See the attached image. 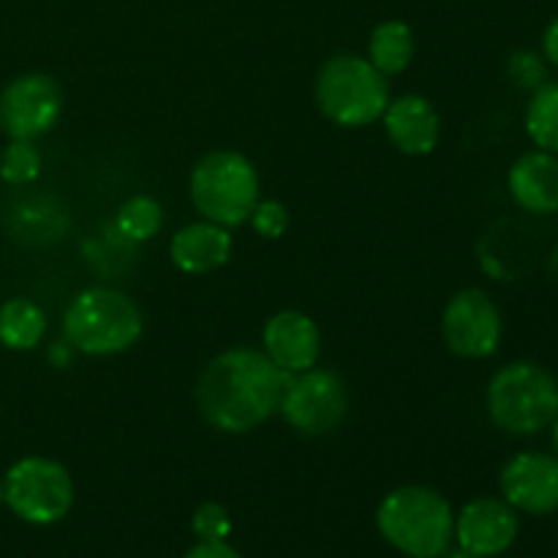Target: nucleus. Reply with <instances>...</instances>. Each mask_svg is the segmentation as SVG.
<instances>
[{
    "label": "nucleus",
    "mask_w": 558,
    "mask_h": 558,
    "mask_svg": "<svg viewBox=\"0 0 558 558\" xmlns=\"http://www.w3.org/2000/svg\"><path fill=\"white\" fill-rule=\"evenodd\" d=\"M287 379L259 349H227L202 371L196 407L210 428L229 436L248 434L278 412Z\"/></svg>",
    "instance_id": "nucleus-1"
},
{
    "label": "nucleus",
    "mask_w": 558,
    "mask_h": 558,
    "mask_svg": "<svg viewBox=\"0 0 558 558\" xmlns=\"http://www.w3.org/2000/svg\"><path fill=\"white\" fill-rule=\"evenodd\" d=\"M376 529L403 556L441 558L456 539V512L439 490L403 485L381 499Z\"/></svg>",
    "instance_id": "nucleus-2"
},
{
    "label": "nucleus",
    "mask_w": 558,
    "mask_h": 558,
    "mask_svg": "<svg viewBox=\"0 0 558 558\" xmlns=\"http://www.w3.org/2000/svg\"><path fill=\"white\" fill-rule=\"evenodd\" d=\"M485 409L490 423L505 434H543L558 414V379L534 360H512L490 376Z\"/></svg>",
    "instance_id": "nucleus-3"
},
{
    "label": "nucleus",
    "mask_w": 558,
    "mask_h": 558,
    "mask_svg": "<svg viewBox=\"0 0 558 558\" xmlns=\"http://www.w3.org/2000/svg\"><path fill=\"white\" fill-rule=\"evenodd\" d=\"M145 330L142 308L125 292L90 287L63 314V341L87 357H112L134 347Z\"/></svg>",
    "instance_id": "nucleus-4"
},
{
    "label": "nucleus",
    "mask_w": 558,
    "mask_h": 558,
    "mask_svg": "<svg viewBox=\"0 0 558 558\" xmlns=\"http://www.w3.org/2000/svg\"><path fill=\"white\" fill-rule=\"evenodd\" d=\"M314 98L330 123L363 129L381 120L390 104V85L363 54H332L316 74Z\"/></svg>",
    "instance_id": "nucleus-5"
},
{
    "label": "nucleus",
    "mask_w": 558,
    "mask_h": 558,
    "mask_svg": "<svg viewBox=\"0 0 558 558\" xmlns=\"http://www.w3.org/2000/svg\"><path fill=\"white\" fill-rule=\"evenodd\" d=\"M194 210L218 227H240L259 202V172L238 150H213L194 163L189 178Z\"/></svg>",
    "instance_id": "nucleus-6"
},
{
    "label": "nucleus",
    "mask_w": 558,
    "mask_h": 558,
    "mask_svg": "<svg viewBox=\"0 0 558 558\" xmlns=\"http://www.w3.org/2000/svg\"><path fill=\"white\" fill-rule=\"evenodd\" d=\"M5 507L31 526H52L74 507V480L60 461L25 456L3 477Z\"/></svg>",
    "instance_id": "nucleus-7"
},
{
    "label": "nucleus",
    "mask_w": 558,
    "mask_h": 558,
    "mask_svg": "<svg viewBox=\"0 0 558 558\" xmlns=\"http://www.w3.org/2000/svg\"><path fill=\"white\" fill-rule=\"evenodd\" d=\"M278 412L303 436H327L347 420L349 392L341 376L327 368H311L289 376Z\"/></svg>",
    "instance_id": "nucleus-8"
},
{
    "label": "nucleus",
    "mask_w": 558,
    "mask_h": 558,
    "mask_svg": "<svg viewBox=\"0 0 558 558\" xmlns=\"http://www.w3.org/2000/svg\"><path fill=\"white\" fill-rule=\"evenodd\" d=\"M447 349L463 360H488L499 352L505 322L496 300L477 287L452 294L441 314Z\"/></svg>",
    "instance_id": "nucleus-9"
},
{
    "label": "nucleus",
    "mask_w": 558,
    "mask_h": 558,
    "mask_svg": "<svg viewBox=\"0 0 558 558\" xmlns=\"http://www.w3.org/2000/svg\"><path fill=\"white\" fill-rule=\"evenodd\" d=\"M63 114V90L49 74L14 76L0 90V131L9 140L36 142L49 134Z\"/></svg>",
    "instance_id": "nucleus-10"
},
{
    "label": "nucleus",
    "mask_w": 558,
    "mask_h": 558,
    "mask_svg": "<svg viewBox=\"0 0 558 558\" xmlns=\"http://www.w3.org/2000/svg\"><path fill=\"white\" fill-rule=\"evenodd\" d=\"M499 490L501 499L515 512H558V458L539 450L518 452L501 466Z\"/></svg>",
    "instance_id": "nucleus-11"
},
{
    "label": "nucleus",
    "mask_w": 558,
    "mask_h": 558,
    "mask_svg": "<svg viewBox=\"0 0 558 558\" xmlns=\"http://www.w3.org/2000/svg\"><path fill=\"white\" fill-rule=\"evenodd\" d=\"M521 521L518 512L496 496H480L456 515V543L474 558H496L515 545Z\"/></svg>",
    "instance_id": "nucleus-12"
},
{
    "label": "nucleus",
    "mask_w": 558,
    "mask_h": 558,
    "mask_svg": "<svg viewBox=\"0 0 558 558\" xmlns=\"http://www.w3.org/2000/svg\"><path fill=\"white\" fill-rule=\"evenodd\" d=\"M265 354L278 371L298 376L319 363L322 330L303 311H278L267 319L262 332Z\"/></svg>",
    "instance_id": "nucleus-13"
},
{
    "label": "nucleus",
    "mask_w": 558,
    "mask_h": 558,
    "mask_svg": "<svg viewBox=\"0 0 558 558\" xmlns=\"http://www.w3.org/2000/svg\"><path fill=\"white\" fill-rule=\"evenodd\" d=\"M387 140L403 156H428L441 140V118L425 96L409 93L387 104L381 114Z\"/></svg>",
    "instance_id": "nucleus-14"
},
{
    "label": "nucleus",
    "mask_w": 558,
    "mask_h": 558,
    "mask_svg": "<svg viewBox=\"0 0 558 558\" xmlns=\"http://www.w3.org/2000/svg\"><path fill=\"white\" fill-rule=\"evenodd\" d=\"M232 234L213 221H194L180 227L169 240V259L185 276H207L221 270L232 256Z\"/></svg>",
    "instance_id": "nucleus-15"
},
{
    "label": "nucleus",
    "mask_w": 558,
    "mask_h": 558,
    "mask_svg": "<svg viewBox=\"0 0 558 558\" xmlns=\"http://www.w3.org/2000/svg\"><path fill=\"white\" fill-rule=\"evenodd\" d=\"M507 191L523 213L554 216L558 213V156L529 150L507 172Z\"/></svg>",
    "instance_id": "nucleus-16"
},
{
    "label": "nucleus",
    "mask_w": 558,
    "mask_h": 558,
    "mask_svg": "<svg viewBox=\"0 0 558 558\" xmlns=\"http://www.w3.org/2000/svg\"><path fill=\"white\" fill-rule=\"evenodd\" d=\"M47 336V314L27 298H11L0 305V343L11 352H31Z\"/></svg>",
    "instance_id": "nucleus-17"
},
{
    "label": "nucleus",
    "mask_w": 558,
    "mask_h": 558,
    "mask_svg": "<svg viewBox=\"0 0 558 558\" xmlns=\"http://www.w3.org/2000/svg\"><path fill=\"white\" fill-rule=\"evenodd\" d=\"M368 60L385 76L403 74L414 60V33L403 20H385L371 31Z\"/></svg>",
    "instance_id": "nucleus-18"
},
{
    "label": "nucleus",
    "mask_w": 558,
    "mask_h": 558,
    "mask_svg": "<svg viewBox=\"0 0 558 558\" xmlns=\"http://www.w3.org/2000/svg\"><path fill=\"white\" fill-rule=\"evenodd\" d=\"M523 123L537 150L558 156V82H545L532 93Z\"/></svg>",
    "instance_id": "nucleus-19"
},
{
    "label": "nucleus",
    "mask_w": 558,
    "mask_h": 558,
    "mask_svg": "<svg viewBox=\"0 0 558 558\" xmlns=\"http://www.w3.org/2000/svg\"><path fill=\"white\" fill-rule=\"evenodd\" d=\"M163 227V207L153 196H131L118 207L114 216V232L125 243H145L153 240Z\"/></svg>",
    "instance_id": "nucleus-20"
},
{
    "label": "nucleus",
    "mask_w": 558,
    "mask_h": 558,
    "mask_svg": "<svg viewBox=\"0 0 558 558\" xmlns=\"http://www.w3.org/2000/svg\"><path fill=\"white\" fill-rule=\"evenodd\" d=\"M41 174V153L33 142L9 140L0 153V180L9 185H31Z\"/></svg>",
    "instance_id": "nucleus-21"
},
{
    "label": "nucleus",
    "mask_w": 558,
    "mask_h": 558,
    "mask_svg": "<svg viewBox=\"0 0 558 558\" xmlns=\"http://www.w3.org/2000/svg\"><path fill=\"white\" fill-rule=\"evenodd\" d=\"M507 74H510L512 85L534 93L548 82V60L543 58V52H534V49H518L507 60Z\"/></svg>",
    "instance_id": "nucleus-22"
},
{
    "label": "nucleus",
    "mask_w": 558,
    "mask_h": 558,
    "mask_svg": "<svg viewBox=\"0 0 558 558\" xmlns=\"http://www.w3.org/2000/svg\"><path fill=\"white\" fill-rule=\"evenodd\" d=\"M191 532L199 543H223L232 534V515L218 501H205L191 515Z\"/></svg>",
    "instance_id": "nucleus-23"
},
{
    "label": "nucleus",
    "mask_w": 558,
    "mask_h": 558,
    "mask_svg": "<svg viewBox=\"0 0 558 558\" xmlns=\"http://www.w3.org/2000/svg\"><path fill=\"white\" fill-rule=\"evenodd\" d=\"M251 227L256 229V234L267 240H278L287 234L289 229V210L283 202L276 199H259L256 202L254 213H251Z\"/></svg>",
    "instance_id": "nucleus-24"
},
{
    "label": "nucleus",
    "mask_w": 558,
    "mask_h": 558,
    "mask_svg": "<svg viewBox=\"0 0 558 558\" xmlns=\"http://www.w3.org/2000/svg\"><path fill=\"white\" fill-rule=\"evenodd\" d=\"M185 558H243L232 545L223 539V543H196L194 548L185 554Z\"/></svg>",
    "instance_id": "nucleus-25"
},
{
    "label": "nucleus",
    "mask_w": 558,
    "mask_h": 558,
    "mask_svg": "<svg viewBox=\"0 0 558 558\" xmlns=\"http://www.w3.org/2000/svg\"><path fill=\"white\" fill-rule=\"evenodd\" d=\"M543 58L558 69V14L548 22L543 33Z\"/></svg>",
    "instance_id": "nucleus-26"
},
{
    "label": "nucleus",
    "mask_w": 558,
    "mask_h": 558,
    "mask_svg": "<svg viewBox=\"0 0 558 558\" xmlns=\"http://www.w3.org/2000/svg\"><path fill=\"white\" fill-rule=\"evenodd\" d=\"M49 363L54 365V368H65V365H71V357H74V349H71V343L65 341H58L49 347Z\"/></svg>",
    "instance_id": "nucleus-27"
},
{
    "label": "nucleus",
    "mask_w": 558,
    "mask_h": 558,
    "mask_svg": "<svg viewBox=\"0 0 558 558\" xmlns=\"http://www.w3.org/2000/svg\"><path fill=\"white\" fill-rule=\"evenodd\" d=\"M548 270L558 278V243L550 248V254H548Z\"/></svg>",
    "instance_id": "nucleus-28"
},
{
    "label": "nucleus",
    "mask_w": 558,
    "mask_h": 558,
    "mask_svg": "<svg viewBox=\"0 0 558 558\" xmlns=\"http://www.w3.org/2000/svg\"><path fill=\"white\" fill-rule=\"evenodd\" d=\"M550 434H554V450H556V458H558V414H556L554 425H550Z\"/></svg>",
    "instance_id": "nucleus-29"
},
{
    "label": "nucleus",
    "mask_w": 558,
    "mask_h": 558,
    "mask_svg": "<svg viewBox=\"0 0 558 558\" xmlns=\"http://www.w3.org/2000/svg\"><path fill=\"white\" fill-rule=\"evenodd\" d=\"M5 505V490H3V480H0V507Z\"/></svg>",
    "instance_id": "nucleus-30"
},
{
    "label": "nucleus",
    "mask_w": 558,
    "mask_h": 558,
    "mask_svg": "<svg viewBox=\"0 0 558 558\" xmlns=\"http://www.w3.org/2000/svg\"><path fill=\"white\" fill-rule=\"evenodd\" d=\"M407 558H417V556H407Z\"/></svg>",
    "instance_id": "nucleus-31"
}]
</instances>
